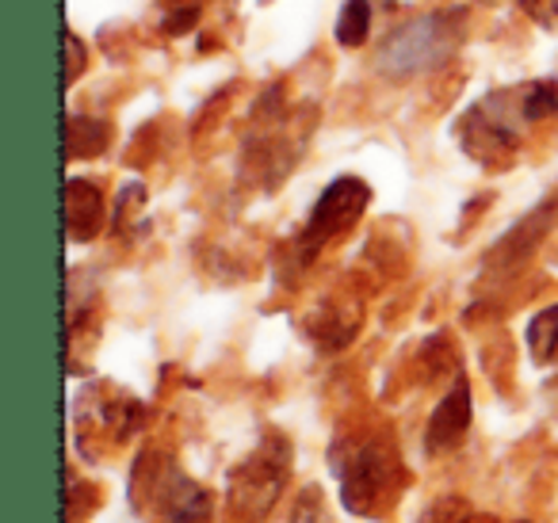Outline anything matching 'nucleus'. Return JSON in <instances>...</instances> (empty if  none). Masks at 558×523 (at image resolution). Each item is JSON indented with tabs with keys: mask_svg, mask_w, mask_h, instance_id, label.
Instances as JSON below:
<instances>
[{
	"mask_svg": "<svg viewBox=\"0 0 558 523\" xmlns=\"http://www.w3.org/2000/svg\"><path fill=\"white\" fill-rule=\"evenodd\" d=\"M558 115V85L555 81H527L482 96L474 108L463 111L456 123V138L478 165H509L520 146V131L543 119Z\"/></svg>",
	"mask_w": 558,
	"mask_h": 523,
	"instance_id": "nucleus-1",
	"label": "nucleus"
},
{
	"mask_svg": "<svg viewBox=\"0 0 558 523\" xmlns=\"http://www.w3.org/2000/svg\"><path fill=\"white\" fill-rule=\"evenodd\" d=\"M459 39H463V16L459 12H433V16H417L410 24L395 27L383 39L375 65L383 77L390 81H410L421 73H433L451 62Z\"/></svg>",
	"mask_w": 558,
	"mask_h": 523,
	"instance_id": "nucleus-2",
	"label": "nucleus"
},
{
	"mask_svg": "<svg viewBox=\"0 0 558 523\" xmlns=\"http://www.w3.org/2000/svg\"><path fill=\"white\" fill-rule=\"evenodd\" d=\"M333 474L341 477V500L349 512L375 515L387 508L402 482V459L379 439H349L333 451Z\"/></svg>",
	"mask_w": 558,
	"mask_h": 523,
	"instance_id": "nucleus-3",
	"label": "nucleus"
},
{
	"mask_svg": "<svg viewBox=\"0 0 558 523\" xmlns=\"http://www.w3.org/2000/svg\"><path fill=\"white\" fill-rule=\"evenodd\" d=\"M291 474V447L283 436H268L238 470L230 474V500L233 512L245 523H256L268 515L276 497L283 492Z\"/></svg>",
	"mask_w": 558,
	"mask_h": 523,
	"instance_id": "nucleus-4",
	"label": "nucleus"
},
{
	"mask_svg": "<svg viewBox=\"0 0 558 523\" xmlns=\"http://www.w3.org/2000/svg\"><path fill=\"white\" fill-rule=\"evenodd\" d=\"M367 203H372V187H367L364 180H356V177L333 180V184L322 192V199L314 203L303 238H299V248H303L306 260H311L326 241H333L337 233L352 230V226L360 222V215L367 210Z\"/></svg>",
	"mask_w": 558,
	"mask_h": 523,
	"instance_id": "nucleus-5",
	"label": "nucleus"
},
{
	"mask_svg": "<svg viewBox=\"0 0 558 523\" xmlns=\"http://www.w3.org/2000/svg\"><path fill=\"white\" fill-rule=\"evenodd\" d=\"M134 504L149 515V523H210L207 492L172 466L149 470L146 497H134Z\"/></svg>",
	"mask_w": 558,
	"mask_h": 523,
	"instance_id": "nucleus-6",
	"label": "nucleus"
},
{
	"mask_svg": "<svg viewBox=\"0 0 558 523\" xmlns=\"http://www.w3.org/2000/svg\"><path fill=\"white\" fill-rule=\"evenodd\" d=\"M466 428H471V386H466V378H456L448 398H444L440 405L433 409V416H428L425 447L433 454L451 451V447L466 436Z\"/></svg>",
	"mask_w": 558,
	"mask_h": 523,
	"instance_id": "nucleus-7",
	"label": "nucleus"
},
{
	"mask_svg": "<svg viewBox=\"0 0 558 523\" xmlns=\"http://www.w3.org/2000/svg\"><path fill=\"white\" fill-rule=\"evenodd\" d=\"M104 230V199L88 180L65 184V233L70 241H93Z\"/></svg>",
	"mask_w": 558,
	"mask_h": 523,
	"instance_id": "nucleus-8",
	"label": "nucleus"
},
{
	"mask_svg": "<svg viewBox=\"0 0 558 523\" xmlns=\"http://www.w3.org/2000/svg\"><path fill=\"white\" fill-rule=\"evenodd\" d=\"M108 123H100V119H85V115H70V123H65V149H70V157L77 161V157H96L108 149Z\"/></svg>",
	"mask_w": 558,
	"mask_h": 523,
	"instance_id": "nucleus-9",
	"label": "nucleus"
},
{
	"mask_svg": "<svg viewBox=\"0 0 558 523\" xmlns=\"http://www.w3.org/2000/svg\"><path fill=\"white\" fill-rule=\"evenodd\" d=\"M527 352L539 367L558 363V306H547L527 321Z\"/></svg>",
	"mask_w": 558,
	"mask_h": 523,
	"instance_id": "nucleus-10",
	"label": "nucleus"
},
{
	"mask_svg": "<svg viewBox=\"0 0 558 523\" xmlns=\"http://www.w3.org/2000/svg\"><path fill=\"white\" fill-rule=\"evenodd\" d=\"M337 42L341 47H364L367 42V32H372V4L367 0H349L337 16Z\"/></svg>",
	"mask_w": 558,
	"mask_h": 523,
	"instance_id": "nucleus-11",
	"label": "nucleus"
},
{
	"mask_svg": "<svg viewBox=\"0 0 558 523\" xmlns=\"http://www.w3.org/2000/svg\"><path fill=\"white\" fill-rule=\"evenodd\" d=\"M295 523H333L329 520V508L322 500V489H306L303 500L295 508Z\"/></svg>",
	"mask_w": 558,
	"mask_h": 523,
	"instance_id": "nucleus-12",
	"label": "nucleus"
},
{
	"mask_svg": "<svg viewBox=\"0 0 558 523\" xmlns=\"http://www.w3.org/2000/svg\"><path fill=\"white\" fill-rule=\"evenodd\" d=\"M520 9L539 27H558V0H520Z\"/></svg>",
	"mask_w": 558,
	"mask_h": 523,
	"instance_id": "nucleus-13",
	"label": "nucleus"
},
{
	"mask_svg": "<svg viewBox=\"0 0 558 523\" xmlns=\"http://www.w3.org/2000/svg\"><path fill=\"white\" fill-rule=\"evenodd\" d=\"M65 47H70V70H65V81H77V73H81V65H85V47H81V39L77 35H65Z\"/></svg>",
	"mask_w": 558,
	"mask_h": 523,
	"instance_id": "nucleus-14",
	"label": "nucleus"
},
{
	"mask_svg": "<svg viewBox=\"0 0 558 523\" xmlns=\"http://www.w3.org/2000/svg\"><path fill=\"white\" fill-rule=\"evenodd\" d=\"M425 523H494V520H486V515H459V512H451V508H440V512H433Z\"/></svg>",
	"mask_w": 558,
	"mask_h": 523,
	"instance_id": "nucleus-15",
	"label": "nucleus"
},
{
	"mask_svg": "<svg viewBox=\"0 0 558 523\" xmlns=\"http://www.w3.org/2000/svg\"><path fill=\"white\" fill-rule=\"evenodd\" d=\"M195 20H199V9H187V12H177V16L165 20V27H169L172 35H180V32H192Z\"/></svg>",
	"mask_w": 558,
	"mask_h": 523,
	"instance_id": "nucleus-16",
	"label": "nucleus"
}]
</instances>
